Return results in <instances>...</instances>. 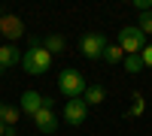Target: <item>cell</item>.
I'll use <instances>...</instances> for the list:
<instances>
[{
  "instance_id": "cell-18",
  "label": "cell",
  "mask_w": 152,
  "mask_h": 136,
  "mask_svg": "<svg viewBox=\"0 0 152 136\" xmlns=\"http://www.w3.org/2000/svg\"><path fill=\"white\" fill-rule=\"evenodd\" d=\"M134 6L140 9V12H149L152 9V0H134Z\"/></svg>"
},
{
  "instance_id": "cell-17",
  "label": "cell",
  "mask_w": 152,
  "mask_h": 136,
  "mask_svg": "<svg viewBox=\"0 0 152 136\" xmlns=\"http://www.w3.org/2000/svg\"><path fill=\"white\" fill-rule=\"evenodd\" d=\"M140 58H143V67H149V70H152V42H146V48L140 52Z\"/></svg>"
},
{
  "instance_id": "cell-13",
  "label": "cell",
  "mask_w": 152,
  "mask_h": 136,
  "mask_svg": "<svg viewBox=\"0 0 152 136\" xmlns=\"http://www.w3.org/2000/svg\"><path fill=\"white\" fill-rule=\"evenodd\" d=\"M104 60H107V64H125L122 45H119V42H107V48H104Z\"/></svg>"
},
{
  "instance_id": "cell-15",
  "label": "cell",
  "mask_w": 152,
  "mask_h": 136,
  "mask_svg": "<svg viewBox=\"0 0 152 136\" xmlns=\"http://www.w3.org/2000/svg\"><path fill=\"white\" fill-rule=\"evenodd\" d=\"M137 27H140L143 33H152V9H149V12H140V15H137Z\"/></svg>"
},
{
  "instance_id": "cell-6",
  "label": "cell",
  "mask_w": 152,
  "mask_h": 136,
  "mask_svg": "<svg viewBox=\"0 0 152 136\" xmlns=\"http://www.w3.org/2000/svg\"><path fill=\"white\" fill-rule=\"evenodd\" d=\"M0 33H3L6 42H15V40L24 36V21L18 15H3L0 18Z\"/></svg>"
},
{
  "instance_id": "cell-9",
  "label": "cell",
  "mask_w": 152,
  "mask_h": 136,
  "mask_svg": "<svg viewBox=\"0 0 152 136\" xmlns=\"http://www.w3.org/2000/svg\"><path fill=\"white\" fill-rule=\"evenodd\" d=\"M21 55H24V52H21L15 42H3V45H0V67L9 70V67L21 64Z\"/></svg>"
},
{
  "instance_id": "cell-1",
  "label": "cell",
  "mask_w": 152,
  "mask_h": 136,
  "mask_svg": "<svg viewBox=\"0 0 152 136\" xmlns=\"http://www.w3.org/2000/svg\"><path fill=\"white\" fill-rule=\"evenodd\" d=\"M21 70L31 76H46L52 70V55L43 48V40H31V48H24L21 55Z\"/></svg>"
},
{
  "instance_id": "cell-19",
  "label": "cell",
  "mask_w": 152,
  "mask_h": 136,
  "mask_svg": "<svg viewBox=\"0 0 152 136\" xmlns=\"http://www.w3.org/2000/svg\"><path fill=\"white\" fill-rule=\"evenodd\" d=\"M0 136H6V124H3V121H0Z\"/></svg>"
},
{
  "instance_id": "cell-16",
  "label": "cell",
  "mask_w": 152,
  "mask_h": 136,
  "mask_svg": "<svg viewBox=\"0 0 152 136\" xmlns=\"http://www.w3.org/2000/svg\"><path fill=\"white\" fill-rule=\"evenodd\" d=\"M143 109H146V100H143V94H134V103H131V115H143Z\"/></svg>"
},
{
  "instance_id": "cell-3",
  "label": "cell",
  "mask_w": 152,
  "mask_h": 136,
  "mask_svg": "<svg viewBox=\"0 0 152 136\" xmlns=\"http://www.w3.org/2000/svg\"><path fill=\"white\" fill-rule=\"evenodd\" d=\"M116 42L122 45L125 55H140L143 48H146V33L137 27V24H128V27L119 30V40H116Z\"/></svg>"
},
{
  "instance_id": "cell-12",
  "label": "cell",
  "mask_w": 152,
  "mask_h": 136,
  "mask_svg": "<svg viewBox=\"0 0 152 136\" xmlns=\"http://www.w3.org/2000/svg\"><path fill=\"white\" fill-rule=\"evenodd\" d=\"M43 48H46L49 55H61V52L67 48V40H64L61 33H52V36H46V40H43Z\"/></svg>"
},
{
  "instance_id": "cell-11",
  "label": "cell",
  "mask_w": 152,
  "mask_h": 136,
  "mask_svg": "<svg viewBox=\"0 0 152 136\" xmlns=\"http://www.w3.org/2000/svg\"><path fill=\"white\" fill-rule=\"evenodd\" d=\"M18 118H21V109L9 106V103H0V121H3L6 127H15V124H18Z\"/></svg>"
},
{
  "instance_id": "cell-10",
  "label": "cell",
  "mask_w": 152,
  "mask_h": 136,
  "mask_svg": "<svg viewBox=\"0 0 152 136\" xmlns=\"http://www.w3.org/2000/svg\"><path fill=\"white\" fill-rule=\"evenodd\" d=\"M82 100H85V106H97V103H104V100H107L104 85H88L85 94H82Z\"/></svg>"
},
{
  "instance_id": "cell-8",
  "label": "cell",
  "mask_w": 152,
  "mask_h": 136,
  "mask_svg": "<svg viewBox=\"0 0 152 136\" xmlns=\"http://www.w3.org/2000/svg\"><path fill=\"white\" fill-rule=\"evenodd\" d=\"M43 103H46V97H43L40 91H24V94L18 97V109H21L24 115H31V118L43 109Z\"/></svg>"
},
{
  "instance_id": "cell-14",
  "label": "cell",
  "mask_w": 152,
  "mask_h": 136,
  "mask_svg": "<svg viewBox=\"0 0 152 136\" xmlns=\"http://www.w3.org/2000/svg\"><path fill=\"white\" fill-rule=\"evenodd\" d=\"M125 67H128V73H143V58L140 55H125Z\"/></svg>"
},
{
  "instance_id": "cell-4",
  "label": "cell",
  "mask_w": 152,
  "mask_h": 136,
  "mask_svg": "<svg viewBox=\"0 0 152 136\" xmlns=\"http://www.w3.org/2000/svg\"><path fill=\"white\" fill-rule=\"evenodd\" d=\"M34 124H37V130H40V133H46V136H52V133L58 130V124H61V121L55 118V103H52V97H46L43 109L34 115Z\"/></svg>"
},
{
  "instance_id": "cell-2",
  "label": "cell",
  "mask_w": 152,
  "mask_h": 136,
  "mask_svg": "<svg viewBox=\"0 0 152 136\" xmlns=\"http://www.w3.org/2000/svg\"><path fill=\"white\" fill-rule=\"evenodd\" d=\"M85 76L79 70H73V67H67V70H61L58 73V91H61V97H67V100H79V97L85 94Z\"/></svg>"
},
{
  "instance_id": "cell-5",
  "label": "cell",
  "mask_w": 152,
  "mask_h": 136,
  "mask_svg": "<svg viewBox=\"0 0 152 136\" xmlns=\"http://www.w3.org/2000/svg\"><path fill=\"white\" fill-rule=\"evenodd\" d=\"M104 48H107V36L97 33V30L85 33L82 42H79V52H82L88 60H100V58H104Z\"/></svg>"
},
{
  "instance_id": "cell-7",
  "label": "cell",
  "mask_w": 152,
  "mask_h": 136,
  "mask_svg": "<svg viewBox=\"0 0 152 136\" xmlns=\"http://www.w3.org/2000/svg\"><path fill=\"white\" fill-rule=\"evenodd\" d=\"M85 118H88V106H85L82 97H79V100H67V103H64V121H67V124L79 127Z\"/></svg>"
},
{
  "instance_id": "cell-20",
  "label": "cell",
  "mask_w": 152,
  "mask_h": 136,
  "mask_svg": "<svg viewBox=\"0 0 152 136\" xmlns=\"http://www.w3.org/2000/svg\"><path fill=\"white\" fill-rule=\"evenodd\" d=\"M3 73H6V70H3V67H0V76H3Z\"/></svg>"
}]
</instances>
